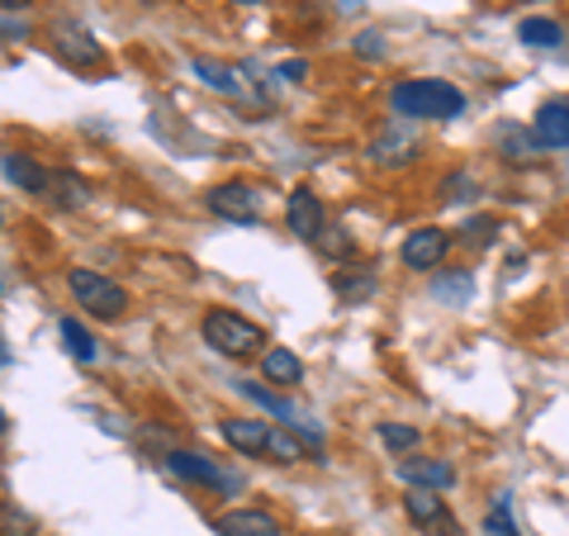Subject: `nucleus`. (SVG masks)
Returning <instances> with one entry per match:
<instances>
[{
  "instance_id": "obj_1",
  "label": "nucleus",
  "mask_w": 569,
  "mask_h": 536,
  "mask_svg": "<svg viewBox=\"0 0 569 536\" xmlns=\"http://www.w3.org/2000/svg\"><path fill=\"white\" fill-rule=\"evenodd\" d=\"M389 105H395V115H403V119H456L466 110V96H460L451 81L413 77L389 91Z\"/></svg>"
},
{
  "instance_id": "obj_2",
  "label": "nucleus",
  "mask_w": 569,
  "mask_h": 536,
  "mask_svg": "<svg viewBox=\"0 0 569 536\" xmlns=\"http://www.w3.org/2000/svg\"><path fill=\"white\" fill-rule=\"evenodd\" d=\"M67 290L86 314L104 318V324H114V318H123V309H129V290H123L119 280H110L104 271H91V266H71Z\"/></svg>"
},
{
  "instance_id": "obj_3",
  "label": "nucleus",
  "mask_w": 569,
  "mask_h": 536,
  "mask_svg": "<svg viewBox=\"0 0 569 536\" xmlns=\"http://www.w3.org/2000/svg\"><path fill=\"white\" fill-rule=\"evenodd\" d=\"M200 337L219 356H252L257 347H266V332L257 324H247V318L233 309H209L200 318Z\"/></svg>"
},
{
  "instance_id": "obj_4",
  "label": "nucleus",
  "mask_w": 569,
  "mask_h": 536,
  "mask_svg": "<svg viewBox=\"0 0 569 536\" xmlns=\"http://www.w3.org/2000/svg\"><path fill=\"white\" fill-rule=\"evenodd\" d=\"M48 48L58 52L67 67H77V71H91V67L104 62V48L96 43V33L86 29V24H77V20H52V29H48Z\"/></svg>"
},
{
  "instance_id": "obj_5",
  "label": "nucleus",
  "mask_w": 569,
  "mask_h": 536,
  "mask_svg": "<svg viewBox=\"0 0 569 536\" xmlns=\"http://www.w3.org/2000/svg\"><path fill=\"white\" fill-rule=\"evenodd\" d=\"M403 513H408V523L432 532V536H460V523L451 517L447 498H437V489H408L403 494Z\"/></svg>"
},
{
  "instance_id": "obj_6",
  "label": "nucleus",
  "mask_w": 569,
  "mask_h": 536,
  "mask_svg": "<svg viewBox=\"0 0 569 536\" xmlns=\"http://www.w3.org/2000/svg\"><path fill=\"white\" fill-rule=\"evenodd\" d=\"M447 252H451V234L447 228H432V224L418 228V234H408L403 247H399L408 271H437V266L447 261Z\"/></svg>"
},
{
  "instance_id": "obj_7",
  "label": "nucleus",
  "mask_w": 569,
  "mask_h": 536,
  "mask_svg": "<svg viewBox=\"0 0 569 536\" xmlns=\"http://www.w3.org/2000/svg\"><path fill=\"white\" fill-rule=\"evenodd\" d=\"M204 205H209V214H219V219H228V224H257V214H261L257 190L242 186V181L213 186V190L204 195Z\"/></svg>"
},
{
  "instance_id": "obj_8",
  "label": "nucleus",
  "mask_w": 569,
  "mask_h": 536,
  "mask_svg": "<svg viewBox=\"0 0 569 536\" xmlns=\"http://www.w3.org/2000/svg\"><path fill=\"white\" fill-rule=\"evenodd\" d=\"M167 460V470L171 475H181V479H190V485H209V489H223V494H233L238 489V475H228V470H219L209 456H200V451H171L162 456Z\"/></svg>"
},
{
  "instance_id": "obj_9",
  "label": "nucleus",
  "mask_w": 569,
  "mask_h": 536,
  "mask_svg": "<svg viewBox=\"0 0 569 536\" xmlns=\"http://www.w3.org/2000/svg\"><path fill=\"white\" fill-rule=\"evenodd\" d=\"M395 470L408 489H451L456 485V470L437 456H399Z\"/></svg>"
},
{
  "instance_id": "obj_10",
  "label": "nucleus",
  "mask_w": 569,
  "mask_h": 536,
  "mask_svg": "<svg viewBox=\"0 0 569 536\" xmlns=\"http://www.w3.org/2000/svg\"><path fill=\"white\" fill-rule=\"evenodd\" d=\"M284 219H290V234H295V238H305V242H318V234L328 228V219H323V200H318L309 186H299V190L290 195V205H284Z\"/></svg>"
},
{
  "instance_id": "obj_11",
  "label": "nucleus",
  "mask_w": 569,
  "mask_h": 536,
  "mask_svg": "<svg viewBox=\"0 0 569 536\" xmlns=\"http://www.w3.org/2000/svg\"><path fill=\"white\" fill-rule=\"evenodd\" d=\"M219 433H223V441L233 446V451H242V456H266V451H271V433H276V427L261 423V418H223Z\"/></svg>"
},
{
  "instance_id": "obj_12",
  "label": "nucleus",
  "mask_w": 569,
  "mask_h": 536,
  "mask_svg": "<svg viewBox=\"0 0 569 536\" xmlns=\"http://www.w3.org/2000/svg\"><path fill=\"white\" fill-rule=\"evenodd\" d=\"M213 532L219 536H280V523L266 508H233L213 517Z\"/></svg>"
},
{
  "instance_id": "obj_13",
  "label": "nucleus",
  "mask_w": 569,
  "mask_h": 536,
  "mask_svg": "<svg viewBox=\"0 0 569 536\" xmlns=\"http://www.w3.org/2000/svg\"><path fill=\"white\" fill-rule=\"evenodd\" d=\"M531 138L541 148H569V100H546L531 119Z\"/></svg>"
},
{
  "instance_id": "obj_14",
  "label": "nucleus",
  "mask_w": 569,
  "mask_h": 536,
  "mask_svg": "<svg viewBox=\"0 0 569 536\" xmlns=\"http://www.w3.org/2000/svg\"><path fill=\"white\" fill-rule=\"evenodd\" d=\"M91 181H86V176H77L71 167H62V171H52V181H48V195L43 200H52L58 209H86L91 205Z\"/></svg>"
},
{
  "instance_id": "obj_15",
  "label": "nucleus",
  "mask_w": 569,
  "mask_h": 536,
  "mask_svg": "<svg viewBox=\"0 0 569 536\" xmlns=\"http://www.w3.org/2000/svg\"><path fill=\"white\" fill-rule=\"evenodd\" d=\"M6 176H10V186H20L24 195H48V181H52V171H43L24 152H6Z\"/></svg>"
},
{
  "instance_id": "obj_16",
  "label": "nucleus",
  "mask_w": 569,
  "mask_h": 536,
  "mask_svg": "<svg viewBox=\"0 0 569 536\" xmlns=\"http://www.w3.org/2000/svg\"><path fill=\"white\" fill-rule=\"evenodd\" d=\"M261 375L271 385H299V380H305V361H299L295 351H284V347H271L261 356Z\"/></svg>"
},
{
  "instance_id": "obj_17",
  "label": "nucleus",
  "mask_w": 569,
  "mask_h": 536,
  "mask_svg": "<svg viewBox=\"0 0 569 536\" xmlns=\"http://www.w3.org/2000/svg\"><path fill=\"white\" fill-rule=\"evenodd\" d=\"M271 460H280V466H295V460H318L313 446L295 433V427H280V433H271V451H266Z\"/></svg>"
},
{
  "instance_id": "obj_18",
  "label": "nucleus",
  "mask_w": 569,
  "mask_h": 536,
  "mask_svg": "<svg viewBox=\"0 0 569 536\" xmlns=\"http://www.w3.org/2000/svg\"><path fill=\"white\" fill-rule=\"evenodd\" d=\"M58 332H62L67 351L77 356L81 366H96V361H100V343H96V337H91V332H86V328L77 324V318H62V324H58Z\"/></svg>"
},
{
  "instance_id": "obj_19",
  "label": "nucleus",
  "mask_w": 569,
  "mask_h": 536,
  "mask_svg": "<svg viewBox=\"0 0 569 536\" xmlns=\"http://www.w3.org/2000/svg\"><path fill=\"white\" fill-rule=\"evenodd\" d=\"M432 295L441 299V304H451V309H460V304H466L470 295H475V271H447V276H437L432 280Z\"/></svg>"
},
{
  "instance_id": "obj_20",
  "label": "nucleus",
  "mask_w": 569,
  "mask_h": 536,
  "mask_svg": "<svg viewBox=\"0 0 569 536\" xmlns=\"http://www.w3.org/2000/svg\"><path fill=\"white\" fill-rule=\"evenodd\" d=\"M518 39L527 48H560L565 43V29L556 20H546V14H531V20L518 24Z\"/></svg>"
},
{
  "instance_id": "obj_21",
  "label": "nucleus",
  "mask_w": 569,
  "mask_h": 536,
  "mask_svg": "<svg viewBox=\"0 0 569 536\" xmlns=\"http://www.w3.org/2000/svg\"><path fill=\"white\" fill-rule=\"evenodd\" d=\"M194 77H200L204 86H213V91H223V96H238L242 91V81H238V71L233 67H223V62H213V58H194Z\"/></svg>"
},
{
  "instance_id": "obj_22",
  "label": "nucleus",
  "mask_w": 569,
  "mask_h": 536,
  "mask_svg": "<svg viewBox=\"0 0 569 536\" xmlns=\"http://www.w3.org/2000/svg\"><path fill=\"white\" fill-rule=\"evenodd\" d=\"M413 148H418L413 133L399 138V129H389L376 148H370V162H376V167H395V162H408V152H413Z\"/></svg>"
},
{
  "instance_id": "obj_23",
  "label": "nucleus",
  "mask_w": 569,
  "mask_h": 536,
  "mask_svg": "<svg viewBox=\"0 0 569 536\" xmlns=\"http://www.w3.org/2000/svg\"><path fill=\"white\" fill-rule=\"evenodd\" d=\"M332 290L342 295V299H366V295H376V276H370L366 266H351V271H337L332 276Z\"/></svg>"
},
{
  "instance_id": "obj_24",
  "label": "nucleus",
  "mask_w": 569,
  "mask_h": 536,
  "mask_svg": "<svg viewBox=\"0 0 569 536\" xmlns=\"http://www.w3.org/2000/svg\"><path fill=\"white\" fill-rule=\"evenodd\" d=\"M318 252H323V257H332V261H351V252H356V242H351V234H347V228H337V224H328L323 228V234H318Z\"/></svg>"
},
{
  "instance_id": "obj_25",
  "label": "nucleus",
  "mask_w": 569,
  "mask_h": 536,
  "mask_svg": "<svg viewBox=\"0 0 569 536\" xmlns=\"http://www.w3.org/2000/svg\"><path fill=\"white\" fill-rule=\"evenodd\" d=\"M498 228H503V224H498L493 214H479V219H470L466 228H460V242L475 247V252H479V247H489V242L498 238Z\"/></svg>"
},
{
  "instance_id": "obj_26",
  "label": "nucleus",
  "mask_w": 569,
  "mask_h": 536,
  "mask_svg": "<svg viewBox=\"0 0 569 536\" xmlns=\"http://www.w3.org/2000/svg\"><path fill=\"white\" fill-rule=\"evenodd\" d=\"M238 389H242V395H247V399H257L261 408H271V414H280V418H290V427H295V423H305V418H299V414H295V408H290V404H284V399H280V395H271V389H261V385H252V380H238Z\"/></svg>"
},
{
  "instance_id": "obj_27",
  "label": "nucleus",
  "mask_w": 569,
  "mask_h": 536,
  "mask_svg": "<svg viewBox=\"0 0 569 536\" xmlns=\"http://www.w3.org/2000/svg\"><path fill=\"white\" fill-rule=\"evenodd\" d=\"M485 532H489V536H522L518 523L508 517V494L493 498V508H489V517H485Z\"/></svg>"
},
{
  "instance_id": "obj_28",
  "label": "nucleus",
  "mask_w": 569,
  "mask_h": 536,
  "mask_svg": "<svg viewBox=\"0 0 569 536\" xmlns=\"http://www.w3.org/2000/svg\"><path fill=\"white\" fill-rule=\"evenodd\" d=\"M380 441L389 446V451H413L418 446V427H403V423H380Z\"/></svg>"
},
{
  "instance_id": "obj_29",
  "label": "nucleus",
  "mask_w": 569,
  "mask_h": 536,
  "mask_svg": "<svg viewBox=\"0 0 569 536\" xmlns=\"http://www.w3.org/2000/svg\"><path fill=\"white\" fill-rule=\"evenodd\" d=\"M470 195H475V181H470V176H466V171H451V176H447V181H441V200H451V205H460V200H470Z\"/></svg>"
},
{
  "instance_id": "obj_30",
  "label": "nucleus",
  "mask_w": 569,
  "mask_h": 536,
  "mask_svg": "<svg viewBox=\"0 0 569 536\" xmlns=\"http://www.w3.org/2000/svg\"><path fill=\"white\" fill-rule=\"evenodd\" d=\"M356 52H366V58H385L380 33H356Z\"/></svg>"
},
{
  "instance_id": "obj_31",
  "label": "nucleus",
  "mask_w": 569,
  "mask_h": 536,
  "mask_svg": "<svg viewBox=\"0 0 569 536\" xmlns=\"http://www.w3.org/2000/svg\"><path fill=\"white\" fill-rule=\"evenodd\" d=\"M284 77H290V81H305L309 67H305V62H284V67H280V81H284Z\"/></svg>"
},
{
  "instance_id": "obj_32",
  "label": "nucleus",
  "mask_w": 569,
  "mask_h": 536,
  "mask_svg": "<svg viewBox=\"0 0 569 536\" xmlns=\"http://www.w3.org/2000/svg\"><path fill=\"white\" fill-rule=\"evenodd\" d=\"M6 39L14 43V39H24V24H14V14L6 10Z\"/></svg>"
},
{
  "instance_id": "obj_33",
  "label": "nucleus",
  "mask_w": 569,
  "mask_h": 536,
  "mask_svg": "<svg viewBox=\"0 0 569 536\" xmlns=\"http://www.w3.org/2000/svg\"><path fill=\"white\" fill-rule=\"evenodd\" d=\"M0 6H6V10L14 14V10H20V6H24V0H0Z\"/></svg>"
},
{
  "instance_id": "obj_34",
  "label": "nucleus",
  "mask_w": 569,
  "mask_h": 536,
  "mask_svg": "<svg viewBox=\"0 0 569 536\" xmlns=\"http://www.w3.org/2000/svg\"><path fill=\"white\" fill-rule=\"evenodd\" d=\"M356 6H361V0H342V10H347V14H351V10H356Z\"/></svg>"
},
{
  "instance_id": "obj_35",
  "label": "nucleus",
  "mask_w": 569,
  "mask_h": 536,
  "mask_svg": "<svg viewBox=\"0 0 569 536\" xmlns=\"http://www.w3.org/2000/svg\"><path fill=\"white\" fill-rule=\"evenodd\" d=\"M233 6H261V0H233Z\"/></svg>"
}]
</instances>
